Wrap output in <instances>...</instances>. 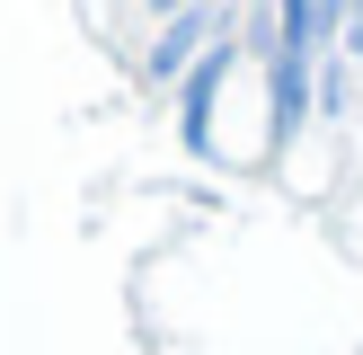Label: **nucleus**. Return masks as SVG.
Wrapping results in <instances>:
<instances>
[{
	"mask_svg": "<svg viewBox=\"0 0 363 355\" xmlns=\"http://www.w3.org/2000/svg\"><path fill=\"white\" fill-rule=\"evenodd\" d=\"M204 27H222V18H213V9H186V18H169V36L151 45V80H177V71H186V45H195Z\"/></svg>",
	"mask_w": 363,
	"mask_h": 355,
	"instance_id": "nucleus-1",
	"label": "nucleus"
}]
</instances>
